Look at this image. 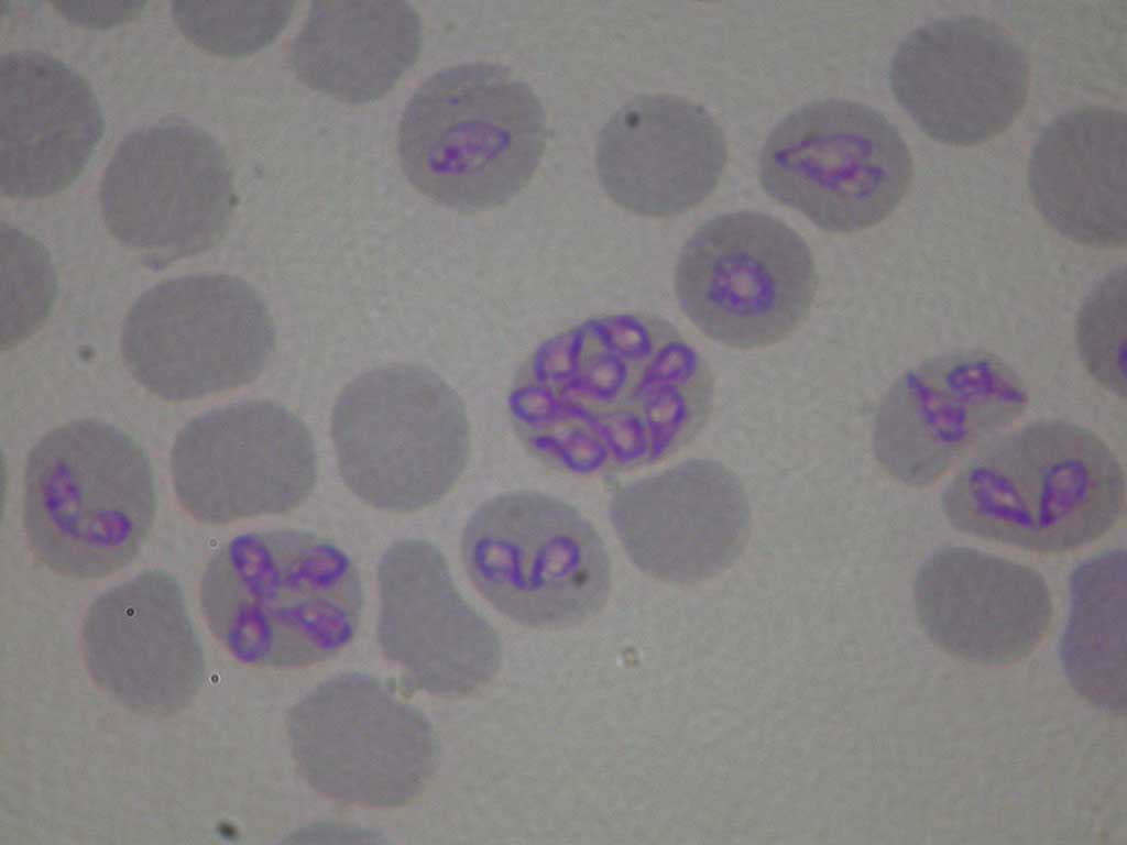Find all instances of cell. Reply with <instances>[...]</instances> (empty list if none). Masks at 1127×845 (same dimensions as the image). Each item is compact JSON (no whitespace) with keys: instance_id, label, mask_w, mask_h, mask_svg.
<instances>
[{"instance_id":"5bb4252c","label":"cell","mask_w":1127,"mask_h":845,"mask_svg":"<svg viewBox=\"0 0 1127 845\" xmlns=\"http://www.w3.org/2000/svg\"><path fill=\"white\" fill-rule=\"evenodd\" d=\"M1028 403L1021 376L993 352L961 349L931 356L901 373L879 400L874 457L898 483L931 486L1020 418Z\"/></svg>"},{"instance_id":"3957f363","label":"cell","mask_w":1127,"mask_h":845,"mask_svg":"<svg viewBox=\"0 0 1127 845\" xmlns=\"http://www.w3.org/2000/svg\"><path fill=\"white\" fill-rule=\"evenodd\" d=\"M940 506L961 533L1060 556L1116 527L1126 506L1125 470L1091 429L1040 419L976 451L944 489Z\"/></svg>"},{"instance_id":"7a4b0ae2","label":"cell","mask_w":1127,"mask_h":845,"mask_svg":"<svg viewBox=\"0 0 1127 845\" xmlns=\"http://www.w3.org/2000/svg\"><path fill=\"white\" fill-rule=\"evenodd\" d=\"M199 604L212 635L238 661L289 671L326 662L352 643L363 588L351 558L327 537L250 531L210 557Z\"/></svg>"},{"instance_id":"484cf974","label":"cell","mask_w":1127,"mask_h":845,"mask_svg":"<svg viewBox=\"0 0 1127 845\" xmlns=\"http://www.w3.org/2000/svg\"><path fill=\"white\" fill-rule=\"evenodd\" d=\"M294 1H174L183 34L214 54L239 57L269 45L284 30Z\"/></svg>"},{"instance_id":"9a60e30c","label":"cell","mask_w":1127,"mask_h":845,"mask_svg":"<svg viewBox=\"0 0 1127 845\" xmlns=\"http://www.w3.org/2000/svg\"><path fill=\"white\" fill-rule=\"evenodd\" d=\"M1026 51L999 23L977 15L930 21L908 33L891 58L897 103L931 139L960 146L1003 133L1028 95Z\"/></svg>"},{"instance_id":"ba28073f","label":"cell","mask_w":1127,"mask_h":845,"mask_svg":"<svg viewBox=\"0 0 1127 845\" xmlns=\"http://www.w3.org/2000/svg\"><path fill=\"white\" fill-rule=\"evenodd\" d=\"M464 570L502 615L534 629L594 617L612 589V562L597 528L575 506L535 491L482 503L460 539Z\"/></svg>"},{"instance_id":"6da1fadb","label":"cell","mask_w":1127,"mask_h":845,"mask_svg":"<svg viewBox=\"0 0 1127 845\" xmlns=\"http://www.w3.org/2000/svg\"><path fill=\"white\" fill-rule=\"evenodd\" d=\"M715 377L669 320L649 312L589 317L543 340L507 392L525 450L566 475H620L687 447L713 409Z\"/></svg>"},{"instance_id":"30bf717a","label":"cell","mask_w":1127,"mask_h":845,"mask_svg":"<svg viewBox=\"0 0 1127 845\" xmlns=\"http://www.w3.org/2000/svg\"><path fill=\"white\" fill-rule=\"evenodd\" d=\"M912 174L898 129L877 109L847 99H818L790 111L768 134L758 161L769 197L832 233L883 222L906 196Z\"/></svg>"},{"instance_id":"ac0fdd59","label":"cell","mask_w":1127,"mask_h":845,"mask_svg":"<svg viewBox=\"0 0 1127 845\" xmlns=\"http://www.w3.org/2000/svg\"><path fill=\"white\" fill-rule=\"evenodd\" d=\"M81 643L95 683L140 715L179 713L204 681L205 655L183 590L163 570H145L95 599Z\"/></svg>"},{"instance_id":"9c48e42d","label":"cell","mask_w":1127,"mask_h":845,"mask_svg":"<svg viewBox=\"0 0 1127 845\" xmlns=\"http://www.w3.org/2000/svg\"><path fill=\"white\" fill-rule=\"evenodd\" d=\"M819 273L806 240L781 219L756 210L718 215L682 245L674 289L686 317L731 349H764L809 317Z\"/></svg>"},{"instance_id":"e0dca14e","label":"cell","mask_w":1127,"mask_h":845,"mask_svg":"<svg viewBox=\"0 0 1127 845\" xmlns=\"http://www.w3.org/2000/svg\"><path fill=\"white\" fill-rule=\"evenodd\" d=\"M609 515L634 567L667 584H696L725 572L751 536L744 486L713 459H689L617 487Z\"/></svg>"},{"instance_id":"4316f807","label":"cell","mask_w":1127,"mask_h":845,"mask_svg":"<svg viewBox=\"0 0 1127 845\" xmlns=\"http://www.w3.org/2000/svg\"><path fill=\"white\" fill-rule=\"evenodd\" d=\"M1126 270L1108 273L1086 296L1075 320V343L1088 375L1103 388L1126 396Z\"/></svg>"},{"instance_id":"2e32d148","label":"cell","mask_w":1127,"mask_h":845,"mask_svg":"<svg viewBox=\"0 0 1127 845\" xmlns=\"http://www.w3.org/2000/svg\"><path fill=\"white\" fill-rule=\"evenodd\" d=\"M378 584V645L405 692L459 699L493 680L502 660L499 634L463 597L437 546L393 542Z\"/></svg>"},{"instance_id":"7c38bea8","label":"cell","mask_w":1127,"mask_h":845,"mask_svg":"<svg viewBox=\"0 0 1127 845\" xmlns=\"http://www.w3.org/2000/svg\"><path fill=\"white\" fill-rule=\"evenodd\" d=\"M99 198L111 235L153 267L216 246L237 201L223 147L184 120L125 135L105 168Z\"/></svg>"},{"instance_id":"603a6c76","label":"cell","mask_w":1127,"mask_h":845,"mask_svg":"<svg viewBox=\"0 0 1127 845\" xmlns=\"http://www.w3.org/2000/svg\"><path fill=\"white\" fill-rule=\"evenodd\" d=\"M422 45L419 13L406 1H315L289 63L309 88L360 105L386 95Z\"/></svg>"},{"instance_id":"277c9868","label":"cell","mask_w":1127,"mask_h":845,"mask_svg":"<svg viewBox=\"0 0 1127 845\" xmlns=\"http://www.w3.org/2000/svg\"><path fill=\"white\" fill-rule=\"evenodd\" d=\"M156 508L147 453L109 422L68 421L43 435L26 456L24 534L37 561L61 577L102 579L130 564Z\"/></svg>"},{"instance_id":"7402d4cb","label":"cell","mask_w":1127,"mask_h":845,"mask_svg":"<svg viewBox=\"0 0 1127 845\" xmlns=\"http://www.w3.org/2000/svg\"><path fill=\"white\" fill-rule=\"evenodd\" d=\"M1126 166V113L1082 106L1041 131L1029 158L1028 187L1036 209L1061 235L1093 249H1125Z\"/></svg>"},{"instance_id":"52a82bcc","label":"cell","mask_w":1127,"mask_h":845,"mask_svg":"<svg viewBox=\"0 0 1127 845\" xmlns=\"http://www.w3.org/2000/svg\"><path fill=\"white\" fill-rule=\"evenodd\" d=\"M331 437L347 487L394 514L442 500L471 452L458 393L431 370L409 364L379 366L351 381L333 405Z\"/></svg>"},{"instance_id":"44dd1931","label":"cell","mask_w":1127,"mask_h":845,"mask_svg":"<svg viewBox=\"0 0 1127 845\" xmlns=\"http://www.w3.org/2000/svg\"><path fill=\"white\" fill-rule=\"evenodd\" d=\"M88 80L58 57L19 50L0 58V190L42 198L69 187L103 134Z\"/></svg>"},{"instance_id":"8fae6325","label":"cell","mask_w":1127,"mask_h":845,"mask_svg":"<svg viewBox=\"0 0 1127 845\" xmlns=\"http://www.w3.org/2000/svg\"><path fill=\"white\" fill-rule=\"evenodd\" d=\"M275 343L269 308L244 279L223 273L165 279L141 294L121 328L133 377L168 402L198 399L254 381Z\"/></svg>"},{"instance_id":"5b68a950","label":"cell","mask_w":1127,"mask_h":845,"mask_svg":"<svg viewBox=\"0 0 1127 845\" xmlns=\"http://www.w3.org/2000/svg\"><path fill=\"white\" fill-rule=\"evenodd\" d=\"M547 142L544 107L507 67L472 63L442 69L415 91L398 128L402 169L445 207L501 206L529 182Z\"/></svg>"},{"instance_id":"83f0119b","label":"cell","mask_w":1127,"mask_h":845,"mask_svg":"<svg viewBox=\"0 0 1127 845\" xmlns=\"http://www.w3.org/2000/svg\"><path fill=\"white\" fill-rule=\"evenodd\" d=\"M144 2H73L58 1L54 6L76 23L88 26H109L138 17Z\"/></svg>"},{"instance_id":"ffe728a7","label":"cell","mask_w":1127,"mask_h":845,"mask_svg":"<svg viewBox=\"0 0 1127 845\" xmlns=\"http://www.w3.org/2000/svg\"><path fill=\"white\" fill-rule=\"evenodd\" d=\"M727 147L700 103L675 95L637 96L602 127L595 169L608 197L637 216L670 218L699 206L718 186Z\"/></svg>"},{"instance_id":"8992f818","label":"cell","mask_w":1127,"mask_h":845,"mask_svg":"<svg viewBox=\"0 0 1127 845\" xmlns=\"http://www.w3.org/2000/svg\"><path fill=\"white\" fill-rule=\"evenodd\" d=\"M284 729L304 783L344 806H408L440 766V738L426 713L401 685L364 671L317 682L288 707Z\"/></svg>"},{"instance_id":"cb8c5ba5","label":"cell","mask_w":1127,"mask_h":845,"mask_svg":"<svg viewBox=\"0 0 1127 845\" xmlns=\"http://www.w3.org/2000/svg\"><path fill=\"white\" fill-rule=\"evenodd\" d=\"M1126 572V551L1121 547L1102 550L1073 569L1060 649L1075 690L1099 709L1123 714Z\"/></svg>"},{"instance_id":"d6986e66","label":"cell","mask_w":1127,"mask_h":845,"mask_svg":"<svg viewBox=\"0 0 1127 845\" xmlns=\"http://www.w3.org/2000/svg\"><path fill=\"white\" fill-rule=\"evenodd\" d=\"M912 597L917 621L931 641L984 665L1027 657L1053 616L1050 589L1039 571L964 546L933 551L917 570Z\"/></svg>"},{"instance_id":"d4e9b609","label":"cell","mask_w":1127,"mask_h":845,"mask_svg":"<svg viewBox=\"0 0 1127 845\" xmlns=\"http://www.w3.org/2000/svg\"><path fill=\"white\" fill-rule=\"evenodd\" d=\"M1 350L36 332L57 297L56 271L47 249L12 223L1 221Z\"/></svg>"},{"instance_id":"4fadbf2b","label":"cell","mask_w":1127,"mask_h":845,"mask_svg":"<svg viewBox=\"0 0 1127 845\" xmlns=\"http://www.w3.org/2000/svg\"><path fill=\"white\" fill-rule=\"evenodd\" d=\"M173 489L196 522L223 526L300 506L318 476L313 435L287 407L248 399L189 420L169 453Z\"/></svg>"}]
</instances>
